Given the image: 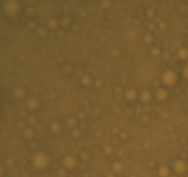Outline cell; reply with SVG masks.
<instances>
[{"instance_id":"cell-1","label":"cell","mask_w":188,"mask_h":177,"mask_svg":"<svg viewBox=\"0 0 188 177\" xmlns=\"http://www.w3.org/2000/svg\"><path fill=\"white\" fill-rule=\"evenodd\" d=\"M166 83H174L176 82V74L174 72H166Z\"/></svg>"},{"instance_id":"cell-2","label":"cell","mask_w":188,"mask_h":177,"mask_svg":"<svg viewBox=\"0 0 188 177\" xmlns=\"http://www.w3.org/2000/svg\"><path fill=\"white\" fill-rule=\"evenodd\" d=\"M176 169L177 171H185V162H177L176 163Z\"/></svg>"},{"instance_id":"cell-3","label":"cell","mask_w":188,"mask_h":177,"mask_svg":"<svg viewBox=\"0 0 188 177\" xmlns=\"http://www.w3.org/2000/svg\"><path fill=\"white\" fill-rule=\"evenodd\" d=\"M186 55H188V50H180V57H186Z\"/></svg>"},{"instance_id":"cell-4","label":"cell","mask_w":188,"mask_h":177,"mask_svg":"<svg viewBox=\"0 0 188 177\" xmlns=\"http://www.w3.org/2000/svg\"><path fill=\"white\" fill-rule=\"evenodd\" d=\"M183 74H185V77L188 78V64H186V66H185V69H183Z\"/></svg>"}]
</instances>
